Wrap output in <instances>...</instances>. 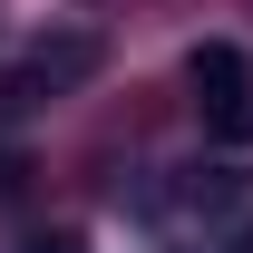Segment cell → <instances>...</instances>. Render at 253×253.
Returning a JSON list of instances; mask_svg holds the SVG:
<instances>
[{"label": "cell", "instance_id": "obj_1", "mask_svg": "<svg viewBox=\"0 0 253 253\" xmlns=\"http://www.w3.org/2000/svg\"><path fill=\"white\" fill-rule=\"evenodd\" d=\"M185 78H195V107H205V126H214L224 146H253V78H244V49L234 39H205L185 59Z\"/></svg>", "mask_w": 253, "mask_h": 253}, {"label": "cell", "instance_id": "obj_2", "mask_svg": "<svg viewBox=\"0 0 253 253\" xmlns=\"http://www.w3.org/2000/svg\"><path fill=\"white\" fill-rule=\"evenodd\" d=\"M88 68H97V39H88V30H68V39H39V49H30V88H78Z\"/></svg>", "mask_w": 253, "mask_h": 253}, {"label": "cell", "instance_id": "obj_3", "mask_svg": "<svg viewBox=\"0 0 253 253\" xmlns=\"http://www.w3.org/2000/svg\"><path fill=\"white\" fill-rule=\"evenodd\" d=\"M30 253H88V244H78V234H39Z\"/></svg>", "mask_w": 253, "mask_h": 253}, {"label": "cell", "instance_id": "obj_4", "mask_svg": "<svg viewBox=\"0 0 253 253\" xmlns=\"http://www.w3.org/2000/svg\"><path fill=\"white\" fill-rule=\"evenodd\" d=\"M234 253H253V224H244V234H234Z\"/></svg>", "mask_w": 253, "mask_h": 253}]
</instances>
